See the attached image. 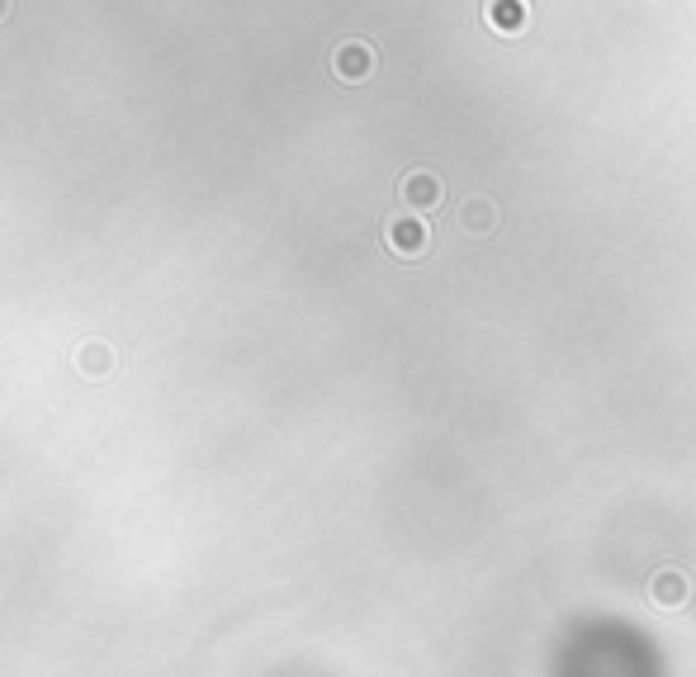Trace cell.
<instances>
[{"instance_id":"obj_1","label":"cell","mask_w":696,"mask_h":677,"mask_svg":"<svg viewBox=\"0 0 696 677\" xmlns=\"http://www.w3.org/2000/svg\"><path fill=\"white\" fill-rule=\"evenodd\" d=\"M384 242H389L393 256H408V261H417V256H427L431 251V228L422 223V218H389V228H384Z\"/></svg>"},{"instance_id":"obj_2","label":"cell","mask_w":696,"mask_h":677,"mask_svg":"<svg viewBox=\"0 0 696 677\" xmlns=\"http://www.w3.org/2000/svg\"><path fill=\"white\" fill-rule=\"evenodd\" d=\"M483 19H488L493 34L517 38L531 24V0H483Z\"/></svg>"},{"instance_id":"obj_3","label":"cell","mask_w":696,"mask_h":677,"mask_svg":"<svg viewBox=\"0 0 696 677\" xmlns=\"http://www.w3.org/2000/svg\"><path fill=\"white\" fill-rule=\"evenodd\" d=\"M398 195H403L408 209H427V214H431V209L441 204V195H446V185H441L436 171H408L403 185H398Z\"/></svg>"},{"instance_id":"obj_4","label":"cell","mask_w":696,"mask_h":677,"mask_svg":"<svg viewBox=\"0 0 696 677\" xmlns=\"http://www.w3.org/2000/svg\"><path fill=\"white\" fill-rule=\"evenodd\" d=\"M649 602L654 606H682L692 602V578L682 569H659L654 583H649Z\"/></svg>"},{"instance_id":"obj_5","label":"cell","mask_w":696,"mask_h":677,"mask_svg":"<svg viewBox=\"0 0 696 677\" xmlns=\"http://www.w3.org/2000/svg\"><path fill=\"white\" fill-rule=\"evenodd\" d=\"M332 67H337L341 81H365V76L375 72V53H370V43H341Z\"/></svg>"},{"instance_id":"obj_6","label":"cell","mask_w":696,"mask_h":677,"mask_svg":"<svg viewBox=\"0 0 696 677\" xmlns=\"http://www.w3.org/2000/svg\"><path fill=\"white\" fill-rule=\"evenodd\" d=\"M460 228L464 232H474V237H488V232L498 228V204L488 195H474L469 204L460 209Z\"/></svg>"},{"instance_id":"obj_7","label":"cell","mask_w":696,"mask_h":677,"mask_svg":"<svg viewBox=\"0 0 696 677\" xmlns=\"http://www.w3.org/2000/svg\"><path fill=\"white\" fill-rule=\"evenodd\" d=\"M81 365H86V375H100V370H109V351L105 346H86Z\"/></svg>"}]
</instances>
